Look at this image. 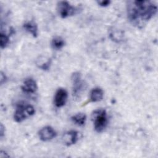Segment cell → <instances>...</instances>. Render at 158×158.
<instances>
[{
	"mask_svg": "<svg viewBox=\"0 0 158 158\" xmlns=\"http://www.w3.org/2000/svg\"><path fill=\"white\" fill-rule=\"evenodd\" d=\"M57 11L59 15L62 19H66L76 14L78 9L72 6L67 1H59L57 4Z\"/></svg>",
	"mask_w": 158,
	"mask_h": 158,
	"instance_id": "obj_5",
	"label": "cell"
},
{
	"mask_svg": "<svg viewBox=\"0 0 158 158\" xmlns=\"http://www.w3.org/2000/svg\"><path fill=\"white\" fill-rule=\"evenodd\" d=\"M73 123L79 127H83L86 122V115L83 113H78L71 117Z\"/></svg>",
	"mask_w": 158,
	"mask_h": 158,
	"instance_id": "obj_13",
	"label": "cell"
},
{
	"mask_svg": "<svg viewBox=\"0 0 158 158\" xmlns=\"http://www.w3.org/2000/svg\"><path fill=\"white\" fill-rule=\"evenodd\" d=\"M78 140V133L75 130H70L65 132L62 136V141L67 146L75 144Z\"/></svg>",
	"mask_w": 158,
	"mask_h": 158,
	"instance_id": "obj_9",
	"label": "cell"
},
{
	"mask_svg": "<svg viewBox=\"0 0 158 158\" xmlns=\"http://www.w3.org/2000/svg\"><path fill=\"white\" fill-rule=\"evenodd\" d=\"M9 43V36L2 30L1 31L0 33V45L1 48L4 49L6 48Z\"/></svg>",
	"mask_w": 158,
	"mask_h": 158,
	"instance_id": "obj_14",
	"label": "cell"
},
{
	"mask_svg": "<svg viewBox=\"0 0 158 158\" xmlns=\"http://www.w3.org/2000/svg\"><path fill=\"white\" fill-rule=\"evenodd\" d=\"M23 29L31 35L34 38H36L38 35V28L36 23L33 20H30L25 22L23 24Z\"/></svg>",
	"mask_w": 158,
	"mask_h": 158,
	"instance_id": "obj_10",
	"label": "cell"
},
{
	"mask_svg": "<svg viewBox=\"0 0 158 158\" xmlns=\"http://www.w3.org/2000/svg\"><path fill=\"white\" fill-rule=\"evenodd\" d=\"M22 91L27 94H33L36 92L38 89V85L36 81L32 78H26L21 86Z\"/></svg>",
	"mask_w": 158,
	"mask_h": 158,
	"instance_id": "obj_8",
	"label": "cell"
},
{
	"mask_svg": "<svg viewBox=\"0 0 158 158\" xmlns=\"http://www.w3.org/2000/svg\"><path fill=\"white\" fill-rule=\"evenodd\" d=\"M94 130L98 133H102L108 124L107 114L105 109H98L93 111L91 116Z\"/></svg>",
	"mask_w": 158,
	"mask_h": 158,
	"instance_id": "obj_2",
	"label": "cell"
},
{
	"mask_svg": "<svg viewBox=\"0 0 158 158\" xmlns=\"http://www.w3.org/2000/svg\"><path fill=\"white\" fill-rule=\"evenodd\" d=\"M126 8L129 22L139 28H143L157 11V5L151 1H127Z\"/></svg>",
	"mask_w": 158,
	"mask_h": 158,
	"instance_id": "obj_1",
	"label": "cell"
},
{
	"mask_svg": "<svg viewBox=\"0 0 158 158\" xmlns=\"http://www.w3.org/2000/svg\"><path fill=\"white\" fill-rule=\"evenodd\" d=\"M68 93L66 89L62 88H58L55 93L54 97V104L57 107L64 106L67 101Z\"/></svg>",
	"mask_w": 158,
	"mask_h": 158,
	"instance_id": "obj_6",
	"label": "cell"
},
{
	"mask_svg": "<svg viewBox=\"0 0 158 158\" xmlns=\"http://www.w3.org/2000/svg\"><path fill=\"white\" fill-rule=\"evenodd\" d=\"M97 3L99 6H100L101 7H107L108 6L110 5V4L111 3V1H108V0L99 1H97Z\"/></svg>",
	"mask_w": 158,
	"mask_h": 158,
	"instance_id": "obj_15",
	"label": "cell"
},
{
	"mask_svg": "<svg viewBox=\"0 0 158 158\" xmlns=\"http://www.w3.org/2000/svg\"><path fill=\"white\" fill-rule=\"evenodd\" d=\"M35 113V109L33 106L28 104H19L14 112V119L15 122L20 123L33 115Z\"/></svg>",
	"mask_w": 158,
	"mask_h": 158,
	"instance_id": "obj_3",
	"label": "cell"
},
{
	"mask_svg": "<svg viewBox=\"0 0 158 158\" xmlns=\"http://www.w3.org/2000/svg\"><path fill=\"white\" fill-rule=\"evenodd\" d=\"M4 133H5V128H4V125H2V123H1V125H0V135H1V139L4 138Z\"/></svg>",
	"mask_w": 158,
	"mask_h": 158,
	"instance_id": "obj_17",
	"label": "cell"
},
{
	"mask_svg": "<svg viewBox=\"0 0 158 158\" xmlns=\"http://www.w3.org/2000/svg\"><path fill=\"white\" fill-rule=\"evenodd\" d=\"M65 44L64 40L59 36L53 37L51 41V46L54 50H60Z\"/></svg>",
	"mask_w": 158,
	"mask_h": 158,
	"instance_id": "obj_12",
	"label": "cell"
},
{
	"mask_svg": "<svg viewBox=\"0 0 158 158\" xmlns=\"http://www.w3.org/2000/svg\"><path fill=\"white\" fill-rule=\"evenodd\" d=\"M71 81L72 83L73 96L76 99H78L82 94L86 84L82 80L81 75L79 72H75L72 74Z\"/></svg>",
	"mask_w": 158,
	"mask_h": 158,
	"instance_id": "obj_4",
	"label": "cell"
},
{
	"mask_svg": "<svg viewBox=\"0 0 158 158\" xmlns=\"http://www.w3.org/2000/svg\"><path fill=\"white\" fill-rule=\"evenodd\" d=\"M38 136L42 141H49L57 136V132L51 126H45L43 127L38 132Z\"/></svg>",
	"mask_w": 158,
	"mask_h": 158,
	"instance_id": "obj_7",
	"label": "cell"
},
{
	"mask_svg": "<svg viewBox=\"0 0 158 158\" xmlns=\"http://www.w3.org/2000/svg\"><path fill=\"white\" fill-rule=\"evenodd\" d=\"M104 91L99 87H96L91 89L89 94V102H96L102 100Z\"/></svg>",
	"mask_w": 158,
	"mask_h": 158,
	"instance_id": "obj_11",
	"label": "cell"
},
{
	"mask_svg": "<svg viewBox=\"0 0 158 158\" xmlns=\"http://www.w3.org/2000/svg\"><path fill=\"white\" fill-rule=\"evenodd\" d=\"M1 85H3L4 83H6V80H7V77L6 75L2 72H1Z\"/></svg>",
	"mask_w": 158,
	"mask_h": 158,
	"instance_id": "obj_16",
	"label": "cell"
}]
</instances>
